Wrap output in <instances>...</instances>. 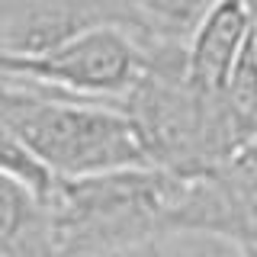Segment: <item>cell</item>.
Returning <instances> with one entry per match:
<instances>
[{
  "instance_id": "6da1fadb",
  "label": "cell",
  "mask_w": 257,
  "mask_h": 257,
  "mask_svg": "<svg viewBox=\"0 0 257 257\" xmlns=\"http://www.w3.org/2000/svg\"><path fill=\"white\" fill-rule=\"evenodd\" d=\"M180 177L155 167L55 180L42 199L52 257H109L161 241L171 228Z\"/></svg>"
},
{
  "instance_id": "7a4b0ae2",
  "label": "cell",
  "mask_w": 257,
  "mask_h": 257,
  "mask_svg": "<svg viewBox=\"0 0 257 257\" xmlns=\"http://www.w3.org/2000/svg\"><path fill=\"white\" fill-rule=\"evenodd\" d=\"M0 122L55 180L148 167L132 122L109 103L0 77Z\"/></svg>"
},
{
  "instance_id": "3957f363",
  "label": "cell",
  "mask_w": 257,
  "mask_h": 257,
  "mask_svg": "<svg viewBox=\"0 0 257 257\" xmlns=\"http://www.w3.org/2000/svg\"><path fill=\"white\" fill-rule=\"evenodd\" d=\"M0 74L112 106L142 74V45L119 26H93L39 55H0Z\"/></svg>"
},
{
  "instance_id": "277c9868",
  "label": "cell",
  "mask_w": 257,
  "mask_h": 257,
  "mask_svg": "<svg viewBox=\"0 0 257 257\" xmlns=\"http://www.w3.org/2000/svg\"><path fill=\"white\" fill-rule=\"evenodd\" d=\"M171 235H203L222 241L235 257H254V145L203 174L180 177Z\"/></svg>"
},
{
  "instance_id": "5b68a950",
  "label": "cell",
  "mask_w": 257,
  "mask_h": 257,
  "mask_svg": "<svg viewBox=\"0 0 257 257\" xmlns=\"http://www.w3.org/2000/svg\"><path fill=\"white\" fill-rule=\"evenodd\" d=\"M93 26H119L112 0H0V55H39Z\"/></svg>"
},
{
  "instance_id": "8992f818",
  "label": "cell",
  "mask_w": 257,
  "mask_h": 257,
  "mask_svg": "<svg viewBox=\"0 0 257 257\" xmlns=\"http://www.w3.org/2000/svg\"><path fill=\"white\" fill-rule=\"evenodd\" d=\"M254 39V10L251 0H212L187 39V80L193 90L215 96L228 80L238 52Z\"/></svg>"
},
{
  "instance_id": "52a82bcc",
  "label": "cell",
  "mask_w": 257,
  "mask_h": 257,
  "mask_svg": "<svg viewBox=\"0 0 257 257\" xmlns=\"http://www.w3.org/2000/svg\"><path fill=\"white\" fill-rule=\"evenodd\" d=\"M112 4L119 13V29H125L139 42L187 45L212 0H112Z\"/></svg>"
},
{
  "instance_id": "ba28073f",
  "label": "cell",
  "mask_w": 257,
  "mask_h": 257,
  "mask_svg": "<svg viewBox=\"0 0 257 257\" xmlns=\"http://www.w3.org/2000/svg\"><path fill=\"white\" fill-rule=\"evenodd\" d=\"M0 244L20 257H52L42 203L4 174H0Z\"/></svg>"
},
{
  "instance_id": "9c48e42d",
  "label": "cell",
  "mask_w": 257,
  "mask_h": 257,
  "mask_svg": "<svg viewBox=\"0 0 257 257\" xmlns=\"http://www.w3.org/2000/svg\"><path fill=\"white\" fill-rule=\"evenodd\" d=\"M109 257H171L164 251L161 241H148V244H135V247H125V251H116Z\"/></svg>"
}]
</instances>
